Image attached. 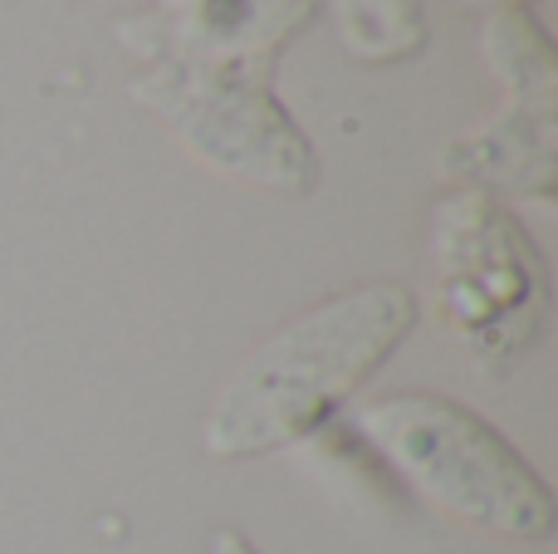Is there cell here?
<instances>
[{"label": "cell", "mask_w": 558, "mask_h": 554, "mask_svg": "<svg viewBox=\"0 0 558 554\" xmlns=\"http://www.w3.org/2000/svg\"><path fill=\"white\" fill-rule=\"evenodd\" d=\"M416 300L392 280L357 285L304 310L260 344L206 418V451L265 457L318 432L412 334Z\"/></svg>", "instance_id": "6da1fadb"}, {"label": "cell", "mask_w": 558, "mask_h": 554, "mask_svg": "<svg viewBox=\"0 0 558 554\" xmlns=\"http://www.w3.org/2000/svg\"><path fill=\"white\" fill-rule=\"evenodd\" d=\"M357 432L416 496L446 516L505 540L554 535V491L465 402L436 393H397L367 402L357 412Z\"/></svg>", "instance_id": "7a4b0ae2"}, {"label": "cell", "mask_w": 558, "mask_h": 554, "mask_svg": "<svg viewBox=\"0 0 558 554\" xmlns=\"http://www.w3.org/2000/svg\"><path fill=\"white\" fill-rule=\"evenodd\" d=\"M436 314L475 369L510 373L549 320V275L530 231L485 192H456L432 221Z\"/></svg>", "instance_id": "3957f363"}, {"label": "cell", "mask_w": 558, "mask_h": 554, "mask_svg": "<svg viewBox=\"0 0 558 554\" xmlns=\"http://www.w3.org/2000/svg\"><path fill=\"white\" fill-rule=\"evenodd\" d=\"M128 88L216 172L284 196L314 192L318 157L270 94V59H206L172 49Z\"/></svg>", "instance_id": "277c9868"}, {"label": "cell", "mask_w": 558, "mask_h": 554, "mask_svg": "<svg viewBox=\"0 0 558 554\" xmlns=\"http://www.w3.org/2000/svg\"><path fill=\"white\" fill-rule=\"evenodd\" d=\"M485 59L505 79L510 104L485 133L461 137L446 153V172L481 182L475 192H505L524 202L554 196V94L558 69L554 45L534 15L524 10H495L485 20Z\"/></svg>", "instance_id": "5b68a950"}, {"label": "cell", "mask_w": 558, "mask_h": 554, "mask_svg": "<svg viewBox=\"0 0 558 554\" xmlns=\"http://www.w3.org/2000/svg\"><path fill=\"white\" fill-rule=\"evenodd\" d=\"M318 0H196L192 25L182 29V55L206 59H275L314 20Z\"/></svg>", "instance_id": "8992f818"}, {"label": "cell", "mask_w": 558, "mask_h": 554, "mask_svg": "<svg viewBox=\"0 0 558 554\" xmlns=\"http://www.w3.org/2000/svg\"><path fill=\"white\" fill-rule=\"evenodd\" d=\"M338 29L357 59H407L426 39L416 0H338Z\"/></svg>", "instance_id": "52a82bcc"}, {"label": "cell", "mask_w": 558, "mask_h": 554, "mask_svg": "<svg viewBox=\"0 0 558 554\" xmlns=\"http://www.w3.org/2000/svg\"><path fill=\"white\" fill-rule=\"evenodd\" d=\"M211 554H260V550H255L245 535H235V530H221V535L211 540Z\"/></svg>", "instance_id": "ba28073f"}, {"label": "cell", "mask_w": 558, "mask_h": 554, "mask_svg": "<svg viewBox=\"0 0 558 554\" xmlns=\"http://www.w3.org/2000/svg\"><path fill=\"white\" fill-rule=\"evenodd\" d=\"M490 5H520V0H490Z\"/></svg>", "instance_id": "9c48e42d"}, {"label": "cell", "mask_w": 558, "mask_h": 554, "mask_svg": "<svg viewBox=\"0 0 558 554\" xmlns=\"http://www.w3.org/2000/svg\"><path fill=\"white\" fill-rule=\"evenodd\" d=\"M172 5H186V0H172Z\"/></svg>", "instance_id": "30bf717a"}]
</instances>
